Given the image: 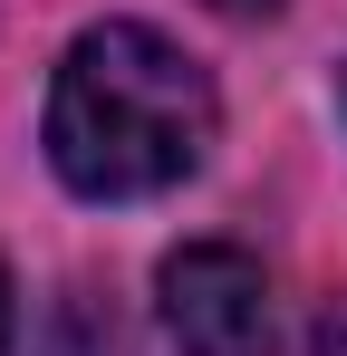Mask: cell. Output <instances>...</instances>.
Segmentation results:
<instances>
[{
    "mask_svg": "<svg viewBox=\"0 0 347 356\" xmlns=\"http://www.w3.org/2000/svg\"><path fill=\"white\" fill-rule=\"evenodd\" d=\"M213 10H231V19H270L280 0H213Z\"/></svg>",
    "mask_w": 347,
    "mask_h": 356,
    "instance_id": "5",
    "label": "cell"
},
{
    "mask_svg": "<svg viewBox=\"0 0 347 356\" xmlns=\"http://www.w3.org/2000/svg\"><path fill=\"white\" fill-rule=\"evenodd\" d=\"M0 347H10V270H0Z\"/></svg>",
    "mask_w": 347,
    "mask_h": 356,
    "instance_id": "6",
    "label": "cell"
},
{
    "mask_svg": "<svg viewBox=\"0 0 347 356\" xmlns=\"http://www.w3.org/2000/svg\"><path fill=\"white\" fill-rule=\"evenodd\" d=\"M164 327L183 356H280V308H270V270L231 241H183L164 270Z\"/></svg>",
    "mask_w": 347,
    "mask_h": 356,
    "instance_id": "2",
    "label": "cell"
},
{
    "mask_svg": "<svg viewBox=\"0 0 347 356\" xmlns=\"http://www.w3.org/2000/svg\"><path fill=\"white\" fill-rule=\"evenodd\" d=\"M213 77L145 19H97L49 87V164L87 202H145L213 154Z\"/></svg>",
    "mask_w": 347,
    "mask_h": 356,
    "instance_id": "1",
    "label": "cell"
},
{
    "mask_svg": "<svg viewBox=\"0 0 347 356\" xmlns=\"http://www.w3.org/2000/svg\"><path fill=\"white\" fill-rule=\"evenodd\" d=\"M49 356H125V337H116V318H97L87 298L58 318V337H49Z\"/></svg>",
    "mask_w": 347,
    "mask_h": 356,
    "instance_id": "3",
    "label": "cell"
},
{
    "mask_svg": "<svg viewBox=\"0 0 347 356\" xmlns=\"http://www.w3.org/2000/svg\"><path fill=\"white\" fill-rule=\"evenodd\" d=\"M309 356H347V298L318 308V327H309Z\"/></svg>",
    "mask_w": 347,
    "mask_h": 356,
    "instance_id": "4",
    "label": "cell"
}]
</instances>
